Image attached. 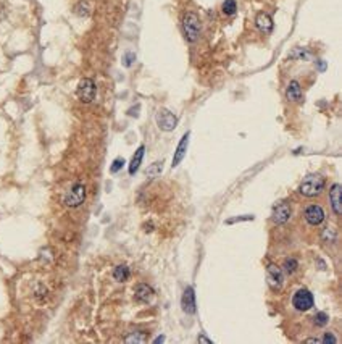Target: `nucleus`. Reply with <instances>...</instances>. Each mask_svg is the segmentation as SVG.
<instances>
[{
    "label": "nucleus",
    "mask_w": 342,
    "mask_h": 344,
    "mask_svg": "<svg viewBox=\"0 0 342 344\" xmlns=\"http://www.w3.org/2000/svg\"><path fill=\"white\" fill-rule=\"evenodd\" d=\"M325 184L326 183H325V178H323V176H320V175H308L300 183L299 193L302 196H307V197H315V196H320L323 193Z\"/></svg>",
    "instance_id": "obj_1"
},
{
    "label": "nucleus",
    "mask_w": 342,
    "mask_h": 344,
    "mask_svg": "<svg viewBox=\"0 0 342 344\" xmlns=\"http://www.w3.org/2000/svg\"><path fill=\"white\" fill-rule=\"evenodd\" d=\"M183 31L189 42H195L201 36V20L194 12H189L183 18Z\"/></svg>",
    "instance_id": "obj_2"
},
{
    "label": "nucleus",
    "mask_w": 342,
    "mask_h": 344,
    "mask_svg": "<svg viewBox=\"0 0 342 344\" xmlns=\"http://www.w3.org/2000/svg\"><path fill=\"white\" fill-rule=\"evenodd\" d=\"M86 200V186L82 183L73 184L63 196V204L70 208H76L84 204Z\"/></svg>",
    "instance_id": "obj_3"
},
{
    "label": "nucleus",
    "mask_w": 342,
    "mask_h": 344,
    "mask_svg": "<svg viewBox=\"0 0 342 344\" xmlns=\"http://www.w3.org/2000/svg\"><path fill=\"white\" fill-rule=\"evenodd\" d=\"M76 94H78V97H79L81 102L91 103L94 99H96V95H97V86L91 78H84V80L79 81L78 89H76Z\"/></svg>",
    "instance_id": "obj_4"
},
{
    "label": "nucleus",
    "mask_w": 342,
    "mask_h": 344,
    "mask_svg": "<svg viewBox=\"0 0 342 344\" xmlns=\"http://www.w3.org/2000/svg\"><path fill=\"white\" fill-rule=\"evenodd\" d=\"M313 304H315V301H313V294L305 288L297 289L296 294H294V298H292V305L299 312L310 310L313 307Z\"/></svg>",
    "instance_id": "obj_5"
},
{
    "label": "nucleus",
    "mask_w": 342,
    "mask_h": 344,
    "mask_svg": "<svg viewBox=\"0 0 342 344\" xmlns=\"http://www.w3.org/2000/svg\"><path fill=\"white\" fill-rule=\"evenodd\" d=\"M267 280L271 291H279L284 284V272L279 269L278 265L270 263L267 269Z\"/></svg>",
    "instance_id": "obj_6"
},
{
    "label": "nucleus",
    "mask_w": 342,
    "mask_h": 344,
    "mask_svg": "<svg viewBox=\"0 0 342 344\" xmlns=\"http://www.w3.org/2000/svg\"><path fill=\"white\" fill-rule=\"evenodd\" d=\"M157 125L163 131H173L178 125V118L169 110H160L157 113Z\"/></svg>",
    "instance_id": "obj_7"
},
{
    "label": "nucleus",
    "mask_w": 342,
    "mask_h": 344,
    "mask_svg": "<svg viewBox=\"0 0 342 344\" xmlns=\"http://www.w3.org/2000/svg\"><path fill=\"white\" fill-rule=\"evenodd\" d=\"M303 217H305L307 223L311 225V226H318L320 223L325 222V210H323L320 205L317 204H311L305 208V212H303Z\"/></svg>",
    "instance_id": "obj_8"
},
{
    "label": "nucleus",
    "mask_w": 342,
    "mask_h": 344,
    "mask_svg": "<svg viewBox=\"0 0 342 344\" xmlns=\"http://www.w3.org/2000/svg\"><path fill=\"white\" fill-rule=\"evenodd\" d=\"M271 218H273V222L276 223V225H284V223H288V222H289V218H291V207H289L288 204H284V202L276 204V205L273 207Z\"/></svg>",
    "instance_id": "obj_9"
},
{
    "label": "nucleus",
    "mask_w": 342,
    "mask_h": 344,
    "mask_svg": "<svg viewBox=\"0 0 342 344\" xmlns=\"http://www.w3.org/2000/svg\"><path fill=\"white\" fill-rule=\"evenodd\" d=\"M189 136H191V135H189V133H186V135L181 138V141H179V144L176 147V152H175V155H173V162H171V167H173V168H176L184 160V157H186L187 146H189Z\"/></svg>",
    "instance_id": "obj_10"
},
{
    "label": "nucleus",
    "mask_w": 342,
    "mask_h": 344,
    "mask_svg": "<svg viewBox=\"0 0 342 344\" xmlns=\"http://www.w3.org/2000/svg\"><path fill=\"white\" fill-rule=\"evenodd\" d=\"M181 307L186 313L192 315L195 313V294L191 286H187L183 293V299H181Z\"/></svg>",
    "instance_id": "obj_11"
},
{
    "label": "nucleus",
    "mask_w": 342,
    "mask_h": 344,
    "mask_svg": "<svg viewBox=\"0 0 342 344\" xmlns=\"http://www.w3.org/2000/svg\"><path fill=\"white\" fill-rule=\"evenodd\" d=\"M340 194H342V188H340V184H339V183L332 184V186H331V191H329V200H331L332 212H334L336 215H340V214H342Z\"/></svg>",
    "instance_id": "obj_12"
},
{
    "label": "nucleus",
    "mask_w": 342,
    "mask_h": 344,
    "mask_svg": "<svg viewBox=\"0 0 342 344\" xmlns=\"http://www.w3.org/2000/svg\"><path fill=\"white\" fill-rule=\"evenodd\" d=\"M255 24L263 34H270L273 31V20H271V16L268 13H259V15H256Z\"/></svg>",
    "instance_id": "obj_13"
},
{
    "label": "nucleus",
    "mask_w": 342,
    "mask_h": 344,
    "mask_svg": "<svg viewBox=\"0 0 342 344\" xmlns=\"http://www.w3.org/2000/svg\"><path fill=\"white\" fill-rule=\"evenodd\" d=\"M144 152H146V146H139L137 150L134 152V155L131 158V164H129V175H136L137 170L142 164V158H144Z\"/></svg>",
    "instance_id": "obj_14"
},
{
    "label": "nucleus",
    "mask_w": 342,
    "mask_h": 344,
    "mask_svg": "<svg viewBox=\"0 0 342 344\" xmlns=\"http://www.w3.org/2000/svg\"><path fill=\"white\" fill-rule=\"evenodd\" d=\"M286 97L291 102H300L302 100L303 95H302V88H300L299 81H291L289 83L288 89H286Z\"/></svg>",
    "instance_id": "obj_15"
},
{
    "label": "nucleus",
    "mask_w": 342,
    "mask_h": 344,
    "mask_svg": "<svg viewBox=\"0 0 342 344\" xmlns=\"http://www.w3.org/2000/svg\"><path fill=\"white\" fill-rule=\"evenodd\" d=\"M152 298H154V289H152L149 284L140 283L136 286V299L139 302H149Z\"/></svg>",
    "instance_id": "obj_16"
},
{
    "label": "nucleus",
    "mask_w": 342,
    "mask_h": 344,
    "mask_svg": "<svg viewBox=\"0 0 342 344\" xmlns=\"http://www.w3.org/2000/svg\"><path fill=\"white\" fill-rule=\"evenodd\" d=\"M113 278H115L118 283H123L129 278V269L128 265H118L115 270H113Z\"/></svg>",
    "instance_id": "obj_17"
},
{
    "label": "nucleus",
    "mask_w": 342,
    "mask_h": 344,
    "mask_svg": "<svg viewBox=\"0 0 342 344\" xmlns=\"http://www.w3.org/2000/svg\"><path fill=\"white\" fill-rule=\"evenodd\" d=\"M125 341L128 344H131V342H146L147 341V333H144V331H132V333H129V336Z\"/></svg>",
    "instance_id": "obj_18"
},
{
    "label": "nucleus",
    "mask_w": 342,
    "mask_h": 344,
    "mask_svg": "<svg viewBox=\"0 0 342 344\" xmlns=\"http://www.w3.org/2000/svg\"><path fill=\"white\" fill-rule=\"evenodd\" d=\"M282 269H284V272H286V273L292 275L294 272H296V270L299 269V262H297V259H294V257H289V259L284 260Z\"/></svg>",
    "instance_id": "obj_19"
},
{
    "label": "nucleus",
    "mask_w": 342,
    "mask_h": 344,
    "mask_svg": "<svg viewBox=\"0 0 342 344\" xmlns=\"http://www.w3.org/2000/svg\"><path fill=\"white\" fill-rule=\"evenodd\" d=\"M161 168H163V162H155V164H152L149 168H147V176L149 178H157L160 173H161Z\"/></svg>",
    "instance_id": "obj_20"
},
{
    "label": "nucleus",
    "mask_w": 342,
    "mask_h": 344,
    "mask_svg": "<svg viewBox=\"0 0 342 344\" xmlns=\"http://www.w3.org/2000/svg\"><path fill=\"white\" fill-rule=\"evenodd\" d=\"M221 10H223L224 15L233 16V15L236 13V10H237V5H236L234 0H224V2H223V7H221Z\"/></svg>",
    "instance_id": "obj_21"
},
{
    "label": "nucleus",
    "mask_w": 342,
    "mask_h": 344,
    "mask_svg": "<svg viewBox=\"0 0 342 344\" xmlns=\"http://www.w3.org/2000/svg\"><path fill=\"white\" fill-rule=\"evenodd\" d=\"M313 322H315L317 327H326L329 322V317L326 312H318L315 317H313Z\"/></svg>",
    "instance_id": "obj_22"
},
{
    "label": "nucleus",
    "mask_w": 342,
    "mask_h": 344,
    "mask_svg": "<svg viewBox=\"0 0 342 344\" xmlns=\"http://www.w3.org/2000/svg\"><path fill=\"white\" fill-rule=\"evenodd\" d=\"M125 167V158H121V157H118V158H115L113 160V164H111V168H110V171L111 173H118V171Z\"/></svg>",
    "instance_id": "obj_23"
},
{
    "label": "nucleus",
    "mask_w": 342,
    "mask_h": 344,
    "mask_svg": "<svg viewBox=\"0 0 342 344\" xmlns=\"http://www.w3.org/2000/svg\"><path fill=\"white\" fill-rule=\"evenodd\" d=\"M323 237L325 240H328V241H336V229L332 228V226H329V228H325V231H323Z\"/></svg>",
    "instance_id": "obj_24"
},
{
    "label": "nucleus",
    "mask_w": 342,
    "mask_h": 344,
    "mask_svg": "<svg viewBox=\"0 0 342 344\" xmlns=\"http://www.w3.org/2000/svg\"><path fill=\"white\" fill-rule=\"evenodd\" d=\"M76 13L79 16H88L89 15V5L86 2H79L78 7H76Z\"/></svg>",
    "instance_id": "obj_25"
},
{
    "label": "nucleus",
    "mask_w": 342,
    "mask_h": 344,
    "mask_svg": "<svg viewBox=\"0 0 342 344\" xmlns=\"http://www.w3.org/2000/svg\"><path fill=\"white\" fill-rule=\"evenodd\" d=\"M252 222L253 220V215H244V217H236V218H231V220H226L227 225H233V223H237V222Z\"/></svg>",
    "instance_id": "obj_26"
},
{
    "label": "nucleus",
    "mask_w": 342,
    "mask_h": 344,
    "mask_svg": "<svg viewBox=\"0 0 342 344\" xmlns=\"http://www.w3.org/2000/svg\"><path fill=\"white\" fill-rule=\"evenodd\" d=\"M321 342L323 344H328V342L336 344L337 339H336V336H332V333H325V334H323V338H321Z\"/></svg>",
    "instance_id": "obj_27"
},
{
    "label": "nucleus",
    "mask_w": 342,
    "mask_h": 344,
    "mask_svg": "<svg viewBox=\"0 0 342 344\" xmlns=\"http://www.w3.org/2000/svg\"><path fill=\"white\" fill-rule=\"evenodd\" d=\"M134 60H136V55H134V54L128 52V54L125 55V65H126V66H131Z\"/></svg>",
    "instance_id": "obj_28"
},
{
    "label": "nucleus",
    "mask_w": 342,
    "mask_h": 344,
    "mask_svg": "<svg viewBox=\"0 0 342 344\" xmlns=\"http://www.w3.org/2000/svg\"><path fill=\"white\" fill-rule=\"evenodd\" d=\"M197 341H198V342H207V344H210V342H212V339H208V338H205V336H198Z\"/></svg>",
    "instance_id": "obj_29"
},
{
    "label": "nucleus",
    "mask_w": 342,
    "mask_h": 344,
    "mask_svg": "<svg viewBox=\"0 0 342 344\" xmlns=\"http://www.w3.org/2000/svg\"><path fill=\"white\" fill-rule=\"evenodd\" d=\"M305 342H315V344H318V342H321V339H318V338H310V339H305Z\"/></svg>",
    "instance_id": "obj_30"
},
{
    "label": "nucleus",
    "mask_w": 342,
    "mask_h": 344,
    "mask_svg": "<svg viewBox=\"0 0 342 344\" xmlns=\"http://www.w3.org/2000/svg\"><path fill=\"white\" fill-rule=\"evenodd\" d=\"M163 341H165V338H163V336H160V338L154 339V342H155V344H158V342H163Z\"/></svg>",
    "instance_id": "obj_31"
}]
</instances>
